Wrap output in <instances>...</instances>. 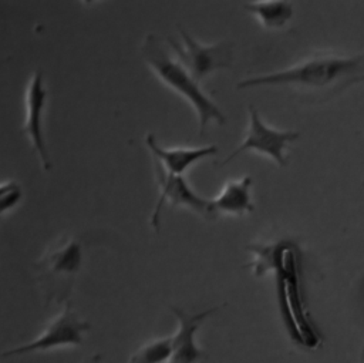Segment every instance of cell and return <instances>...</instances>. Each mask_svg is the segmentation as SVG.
<instances>
[{
    "label": "cell",
    "instance_id": "9",
    "mask_svg": "<svg viewBox=\"0 0 364 363\" xmlns=\"http://www.w3.org/2000/svg\"><path fill=\"white\" fill-rule=\"evenodd\" d=\"M171 310L178 319V329L172 335V356L169 363H202L206 354L196 344L195 335L202 322L212 315L216 307H210L193 315H189L183 309L175 306H172Z\"/></svg>",
    "mask_w": 364,
    "mask_h": 363
},
{
    "label": "cell",
    "instance_id": "17",
    "mask_svg": "<svg viewBox=\"0 0 364 363\" xmlns=\"http://www.w3.org/2000/svg\"><path fill=\"white\" fill-rule=\"evenodd\" d=\"M360 363H364V349H363V353H361V359H360Z\"/></svg>",
    "mask_w": 364,
    "mask_h": 363
},
{
    "label": "cell",
    "instance_id": "2",
    "mask_svg": "<svg viewBox=\"0 0 364 363\" xmlns=\"http://www.w3.org/2000/svg\"><path fill=\"white\" fill-rule=\"evenodd\" d=\"M364 73V56L343 57L334 54L311 56L300 63L269 74L246 78L237 88L284 85L301 91L338 90L355 81Z\"/></svg>",
    "mask_w": 364,
    "mask_h": 363
},
{
    "label": "cell",
    "instance_id": "13",
    "mask_svg": "<svg viewBox=\"0 0 364 363\" xmlns=\"http://www.w3.org/2000/svg\"><path fill=\"white\" fill-rule=\"evenodd\" d=\"M243 7L255 14L262 26L270 28L284 26L293 14V6L289 1H252L243 3Z\"/></svg>",
    "mask_w": 364,
    "mask_h": 363
},
{
    "label": "cell",
    "instance_id": "16",
    "mask_svg": "<svg viewBox=\"0 0 364 363\" xmlns=\"http://www.w3.org/2000/svg\"><path fill=\"white\" fill-rule=\"evenodd\" d=\"M101 359H102V356L100 353H97V354H92V356L87 357L82 363H101Z\"/></svg>",
    "mask_w": 364,
    "mask_h": 363
},
{
    "label": "cell",
    "instance_id": "8",
    "mask_svg": "<svg viewBox=\"0 0 364 363\" xmlns=\"http://www.w3.org/2000/svg\"><path fill=\"white\" fill-rule=\"evenodd\" d=\"M47 90L43 83V73L38 70L33 73L27 90H26V120L21 132L30 140L33 148L36 149L41 165L46 171L50 169V158L46 147V140L43 135V111L46 108Z\"/></svg>",
    "mask_w": 364,
    "mask_h": 363
},
{
    "label": "cell",
    "instance_id": "12",
    "mask_svg": "<svg viewBox=\"0 0 364 363\" xmlns=\"http://www.w3.org/2000/svg\"><path fill=\"white\" fill-rule=\"evenodd\" d=\"M253 184L252 177H243L240 179L228 181L216 198L210 199L213 211L218 214L242 215L253 211V202L250 196V186Z\"/></svg>",
    "mask_w": 364,
    "mask_h": 363
},
{
    "label": "cell",
    "instance_id": "4",
    "mask_svg": "<svg viewBox=\"0 0 364 363\" xmlns=\"http://www.w3.org/2000/svg\"><path fill=\"white\" fill-rule=\"evenodd\" d=\"M91 325L85 320H81L71 307V303L67 300L63 306V310L55 316L44 330L31 342L21 344L18 347L6 350L1 353L3 357L18 356L34 352H47L60 347H73L82 344V335L88 332Z\"/></svg>",
    "mask_w": 364,
    "mask_h": 363
},
{
    "label": "cell",
    "instance_id": "10",
    "mask_svg": "<svg viewBox=\"0 0 364 363\" xmlns=\"http://www.w3.org/2000/svg\"><path fill=\"white\" fill-rule=\"evenodd\" d=\"M145 144L148 149L151 151L154 161L159 164L168 174L172 175H183V172L198 162L202 158L215 155L218 152V148L215 145L209 147H200V148H162L154 134H148L145 138Z\"/></svg>",
    "mask_w": 364,
    "mask_h": 363
},
{
    "label": "cell",
    "instance_id": "11",
    "mask_svg": "<svg viewBox=\"0 0 364 363\" xmlns=\"http://www.w3.org/2000/svg\"><path fill=\"white\" fill-rule=\"evenodd\" d=\"M43 263L48 279L71 280L81 266V246L74 239H61L46 253Z\"/></svg>",
    "mask_w": 364,
    "mask_h": 363
},
{
    "label": "cell",
    "instance_id": "5",
    "mask_svg": "<svg viewBox=\"0 0 364 363\" xmlns=\"http://www.w3.org/2000/svg\"><path fill=\"white\" fill-rule=\"evenodd\" d=\"M182 43H176L173 38H168L169 47L176 54L178 61L191 73V75L199 83L210 73L229 68L232 65V44L222 41L218 44H200L191 37L182 27H178Z\"/></svg>",
    "mask_w": 364,
    "mask_h": 363
},
{
    "label": "cell",
    "instance_id": "14",
    "mask_svg": "<svg viewBox=\"0 0 364 363\" xmlns=\"http://www.w3.org/2000/svg\"><path fill=\"white\" fill-rule=\"evenodd\" d=\"M172 356V336L151 340L131 354L127 363H169Z\"/></svg>",
    "mask_w": 364,
    "mask_h": 363
},
{
    "label": "cell",
    "instance_id": "3",
    "mask_svg": "<svg viewBox=\"0 0 364 363\" xmlns=\"http://www.w3.org/2000/svg\"><path fill=\"white\" fill-rule=\"evenodd\" d=\"M142 56L159 80L182 95L195 108L200 137L205 135L206 127L210 121L220 125L225 124L226 118L220 108L202 91L199 83L178 61V58L171 57L169 51L155 34L146 36L142 44Z\"/></svg>",
    "mask_w": 364,
    "mask_h": 363
},
{
    "label": "cell",
    "instance_id": "1",
    "mask_svg": "<svg viewBox=\"0 0 364 363\" xmlns=\"http://www.w3.org/2000/svg\"><path fill=\"white\" fill-rule=\"evenodd\" d=\"M249 251L255 253V261L249 265L255 275L260 276L269 270L276 275L279 310L291 342L309 350L317 349L323 337L304 303L299 248L293 242L280 241L267 245H250Z\"/></svg>",
    "mask_w": 364,
    "mask_h": 363
},
{
    "label": "cell",
    "instance_id": "7",
    "mask_svg": "<svg viewBox=\"0 0 364 363\" xmlns=\"http://www.w3.org/2000/svg\"><path fill=\"white\" fill-rule=\"evenodd\" d=\"M155 172L159 185V199L155 204L154 214L151 216V225L155 231L159 228V214L165 202L172 206H185L203 218H213L216 212L213 211L212 202L193 192V189L186 184L183 175L168 174L159 164L155 162Z\"/></svg>",
    "mask_w": 364,
    "mask_h": 363
},
{
    "label": "cell",
    "instance_id": "6",
    "mask_svg": "<svg viewBox=\"0 0 364 363\" xmlns=\"http://www.w3.org/2000/svg\"><path fill=\"white\" fill-rule=\"evenodd\" d=\"M249 110V125L243 142L226 158L220 165L228 164L240 152L245 151H257L270 157L279 167L287 165V157L284 154L287 145L299 138L297 131H282L269 128L262 118L259 117L257 110L253 105L247 107Z\"/></svg>",
    "mask_w": 364,
    "mask_h": 363
},
{
    "label": "cell",
    "instance_id": "15",
    "mask_svg": "<svg viewBox=\"0 0 364 363\" xmlns=\"http://www.w3.org/2000/svg\"><path fill=\"white\" fill-rule=\"evenodd\" d=\"M21 199V188L14 181H7L1 184L0 188V212L6 214V211L16 206Z\"/></svg>",
    "mask_w": 364,
    "mask_h": 363
}]
</instances>
